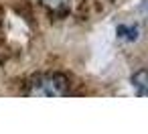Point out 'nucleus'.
Segmentation results:
<instances>
[{
  "label": "nucleus",
  "instance_id": "f03ea898",
  "mask_svg": "<svg viewBox=\"0 0 148 134\" xmlns=\"http://www.w3.org/2000/svg\"><path fill=\"white\" fill-rule=\"evenodd\" d=\"M116 35H118V39H122V41L134 43V41L140 39V27H138V25H118Z\"/></svg>",
  "mask_w": 148,
  "mask_h": 134
},
{
  "label": "nucleus",
  "instance_id": "7ed1b4c3",
  "mask_svg": "<svg viewBox=\"0 0 148 134\" xmlns=\"http://www.w3.org/2000/svg\"><path fill=\"white\" fill-rule=\"evenodd\" d=\"M132 87L138 96H148V69H140L132 75Z\"/></svg>",
  "mask_w": 148,
  "mask_h": 134
},
{
  "label": "nucleus",
  "instance_id": "20e7f679",
  "mask_svg": "<svg viewBox=\"0 0 148 134\" xmlns=\"http://www.w3.org/2000/svg\"><path fill=\"white\" fill-rule=\"evenodd\" d=\"M41 2H43L47 8H51V10H59V8H63V6H65L67 0H41Z\"/></svg>",
  "mask_w": 148,
  "mask_h": 134
},
{
  "label": "nucleus",
  "instance_id": "f257e3e1",
  "mask_svg": "<svg viewBox=\"0 0 148 134\" xmlns=\"http://www.w3.org/2000/svg\"><path fill=\"white\" fill-rule=\"evenodd\" d=\"M67 93H69V87L61 75L45 73V75H37L29 83V96H35V98H61Z\"/></svg>",
  "mask_w": 148,
  "mask_h": 134
}]
</instances>
